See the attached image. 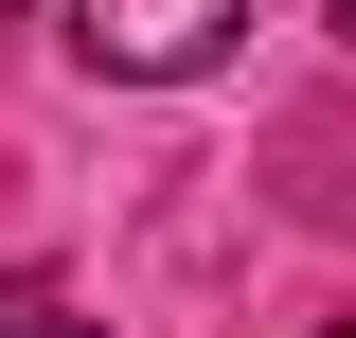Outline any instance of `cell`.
<instances>
[{"instance_id": "obj_3", "label": "cell", "mask_w": 356, "mask_h": 338, "mask_svg": "<svg viewBox=\"0 0 356 338\" xmlns=\"http://www.w3.org/2000/svg\"><path fill=\"white\" fill-rule=\"evenodd\" d=\"M339 36H356V0H339Z\"/></svg>"}, {"instance_id": "obj_2", "label": "cell", "mask_w": 356, "mask_h": 338, "mask_svg": "<svg viewBox=\"0 0 356 338\" xmlns=\"http://www.w3.org/2000/svg\"><path fill=\"white\" fill-rule=\"evenodd\" d=\"M0 338H89V321H72V303L36 285V267H0Z\"/></svg>"}, {"instance_id": "obj_4", "label": "cell", "mask_w": 356, "mask_h": 338, "mask_svg": "<svg viewBox=\"0 0 356 338\" xmlns=\"http://www.w3.org/2000/svg\"><path fill=\"white\" fill-rule=\"evenodd\" d=\"M321 338H356V321H321Z\"/></svg>"}, {"instance_id": "obj_5", "label": "cell", "mask_w": 356, "mask_h": 338, "mask_svg": "<svg viewBox=\"0 0 356 338\" xmlns=\"http://www.w3.org/2000/svg\"><path fill=\"white\" fill-rule=\"evenodd\" d=\"M0 18H18V0H0Z\"/></svg>"}, {"instance_id": "obj_1", "label": "cell", "mask_w": 356, "mask_h": 338, "mask_svg": "<svg viewBox=\"0 0 356 338\" xmlns=\"http://www.w3.org/2000/svg\"><path fill=\"white\" fill-rule=\"evenodd\" d=\"M232 18H250V0H72V54L107 89H178V72L232 54Z\"/></svg>"}]
</instances>
